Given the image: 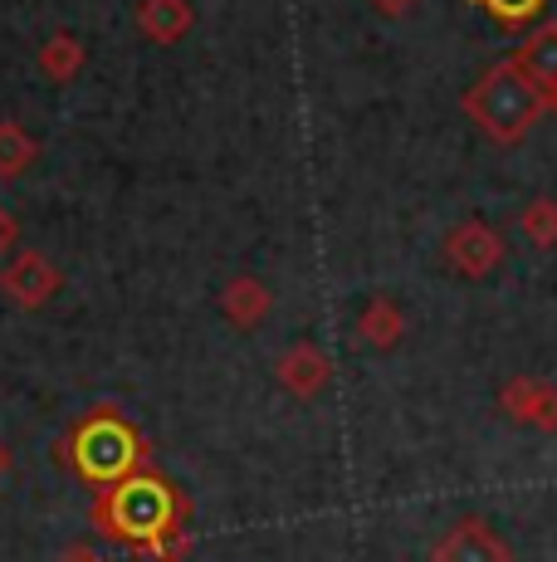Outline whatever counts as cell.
<instances>
[{"instance_id":"cell-16","label":"cell","mask_w":557,"mask_h":562,"mask_svg":"<svg viewBox=\"0 0 557 562\" xmlns=\"http://www.w3.org/2000/svg\"><path fill=\"white\" fill-rule=\"evenodd\" d=\"M479 5H485L499 25H523V20H533L543 10V0H479Z\"/></svg>"},{"instance_id":"cell-10","label":"cell","mask_w":557,"mask_h":562,"mask_svg":"<svg viewBox=\"0 0 557 562\" xmlns=\"http://www.w3.org/2000/svg\"><path fill=\"white\" fill-rule=\"evenodd\" d=\"M220 308H225V318L235 323V328H260L264 318H270V308H274V299H270V289L260 284V279H230V284L220 289Z\"/></svg>"},{"instance_id":"cell-1","label":"cell","mask_w":557,"mask_h":562,"mask_svg":"<svg viewBox=\"0 0 557 562\" xmlns=\"http://www.w3.org/2000/svg\"><path fill=\"white\" fill-rule=\"evenodd\" d=\"M93 528L113 543L147 553L157 562H181L186 553V528H191V504L186 494L157 470H137L127 480L109 484L93 499Z\"/></svg>"},{"instance_id":"cell-11","label":"cell","mask_w":557,"mask_h":562,"mask_svg":"<svg viewBox=\"0 0 557 562\" xmlns=\"http://www.w3.org/2000/svg\"><path fill=\"white\" fill-rule=\"evenodd\" d=\"M357 338L367 342V348H377V352L396 348V342L406 338V318H401V308H396L391 299H372V304L362 308V318H357Z\"/></svg>"},{"instance_id":"cell-6","label":"cell","mask_w":557,"mask_h":562,"mask_svg":"<svg viewBox=\"0 0 557 562\" xmlns=\"http://www.w3.org/2000/svg\"><path fill=\"white\" fill-rule=\"evenodd\" d=\"M274 376H278V386H284L288 396L314 402V396H323L328 382H333V362H328V352L318 348V342H294L288 352H278Z\"/></svg>"},{"instance_id":"cell-4","label":"cell","mask_w":557,"mask_h":562,"mask_svg":"<svg viewBox=\"0 0 557 562\" xmlns=\"http://www.w3.org/2000/svg\"><path fill=\"white\" fill-rule=\"evenodd\" d=\"M431 562H513V548L485 518H459L431 548Z\"/></svg>"},{"instance_id":"cell-18","label":"cell","mask_w":557,"mask_h":562,"mask_svg":"<svg viewBox=\"0 0 557 562\" xmlns=\"http://www.w3.org/2000/svg\"><path fill=\"white\" fill-rule=\"evenodd\" d=\"M10 245H15V221H10V215L0 211V259H5Z\"/></svg>"},{"instance_id":"cell-20","label":"cell","mask_w":557,"mask_h":562,"mask_svg":"<svg viewBox=\"0 0 557 562\" xmlns=\"http://www.w3.org/2000/svg\"><path fill=\"white\" fill-rule=\"evenodd\" d=\"M5 474H10V446L0 440V480H5Z\"/></svg>"},{"instance_id":"cell-7","label":"cell","mask_w":557,"mask_h":562,"mask_svg":"<svg viewBox=\"0 0 557 562\" xmlns=\"http://www.w3.org/2000/svg\"><path fill=\"white\" fill-rule=\"evenodd\" d=\"M499 406H503V416L519 420V426L557 430V386L543 382V376H513V382H503Z\"/></svg>"},{"instance_id":"cell-15","label":"cell","mask_w":557,"mask_h":562,"mask_svg":"<svg viewBox=\"0 0 557 562\" xmlns=\"http://www.w3.org/2000/svg\"><path fill=\"white\" fill-rule=\"evenodd\" d=\"M79 59H83V49L73 45L69 35L49 40V45H45V54H39V64H45V74H49V79H69V74L79 69Z\"/></svg>"},{"instance_id":"cell-8","label":"cell","mask_w":557,"mask_h":562,"mask_svg":"<svg viewBox=\"0 0 557 562\" xmlns=\"http://www.w3.org/2000/svg\"><path fill=\"white\" fill-rule=\"evenodd\" d=\"M0 289H5V299L10 304H20V308H39V304H49V299L59 294V269L49 265L45 255H20V259H10V269L0 274Z\"/></svg>"},{"instance_id":"cell-2","label":"cell","mask_w":557,"mask_h":562,"mask_svg":"<svg viewBox=\"0 0 557 562\" xmlns=\"http://www.w3.org/2000/svg\"><path fill=\"white\" fill-rule=\"evenodd\" d=\"M69 464L83 474L89 484L109 490V484L127 480V474L147 470V450L137 426L113 406H99L69 430Z\"/></svg>"},{"instance_id":"cell-3","label":"cell","mask_w":557,"mask_h":562,"mask_svg":"<svg viewBox=\"0 0 557 562\" xmlns=\"http://www.w3.org/2000/svg\"><path fill=\"white\" fill-rule=\"evenodd\" d=\"M465 108L495 143H519V137L543 117L548 99H543V93L523 79L519 64L509 59V64H495V69L465 93Z\"/></svg>"},{"instance_id":"cell-14","label":"cell","mask_w":557,"mask_h":562,"mask_svg":"<svg viewBox=\"0 0 557 562\" xmlns=\"http://www.w3.org/2000/svg\"><path fill=\"white\" fill-rule=\"evenodd\" d=\"M523 235H528L533 245H543V250H553L557 245V201H533L523 205Z\"/></svg>"},{"instance_id":"cell-9","label":"cell","mask_w":557,"mask_h":562,"mask_svg":"<svg viewBox=\"0 0 557 562\" xmlns=\"http://www.w3.org/2000/svg\"><path fill=\"white\" fill-rule=\"evenodd\" d=\"M523 69V79L533 83V89L543 93V99H557V25H543V30H533L528 40H523V49H519V59H513Z\"/></svg>"},{"instance_id":"cell-21","label":"cell","mask_w":557,"mask_h":562,"mask_svg":"<svg viewBox=\"0 0 557 562\" xmlns=\"http://www.w3.org/2000/svg\"><path fill=\"white\" fill-rule=\"evenodd\" d=\"M553 108H557V99H553Z\"/></svg>"},{"instance_id":"cell-13","label":"cell","mask_w":557,"mask_h":562,"mask_svg":"<svg viewBox=\"0 0 557 562\" xmlns=\"http://www.w3.org/2000/svg\"><path fill=\"white\" fill-rule=\"evenodd\" d=\"M30 161H35V143H30V133L25 127H15V123H0V171L15 177V171H25Z\"/></svg>"},{"instance_id":"cell-17","label":"cell","mask_w":557,"mask_h":562,"mask_svg":"<svg viewBox=\"0 0 557 562\" xmlns=\"http://www.w3.org/2000/svg\"><path fill=\"white\" fill-rule=\"evenodd\" d=\"M59 562H103V553H99V548H89V543H69L59 553Z\"/></svg>"},{"instance_id":"cell-5","label":"cell","mask_w":557,"mask_h":562,"mask_svg":"<svg viewBox=\"0 0 557 562\" xmlns=\"http://www.w3.org/2000/svg\"><path fill=\"white\" fill-rule=\"evenodd\" d=\"M445 259H450V269H455V274L485 279V274H495V269H499L503 240H499V231H489L485 221H465V225H455V231H450Z\"/></svg>"},{"instance_id":"cell-12","label":"cell","mask_w":557,"mask_h":562,"mask_svg":"<svg viewBox=\"0 0 557 562\" xmlns=\"http://www.w3.org/2000/svg\"><path fill=\"white\" fill-rule=\"evenodd\" d=\"M143 30L152 40H177V35H186V25H191V10L181 5V0H143Z\"/></svg>"},{"instance_id":"cell-19","label":"cell","mask_w":557,"mask_h":562,"mask_svg":"<svg viewBox=\"0 0 557 562\" xmlns=\"http://www.w3.org/2000/svg\"><path fill=\"white\" fill-rule=\"evenodd\" d=\"M372 5H377L382 15H406V10H411L416 0H372Z\"/></svg>"}]
</instances>
